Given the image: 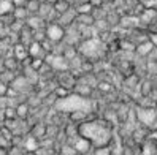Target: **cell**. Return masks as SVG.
Returning <instances> with one entry per match:
<instances>
[{
    "instance_id": "cell-1",
    "label": "cell",
    "mask_w": 157,
    "mask_h": 155,
    "mask_svg": "<svg viewBox=\"0 0 157 155\" xmlns=\"http://www.w3.org/2000/svg\"><path fill=\"white\" fill-rule=\"evenodd\" d=\"M78 135L87 139L92 147L108 146L113 138L111 125L103 119H87L78 125Z\"/></svg>"
},
{
    "instance_id": "cell-2",
    "label": "cell",
    "mask_w": 157,
    "mask_h": 155,
    "mask_svg": "<svg viewBox=\"0 0 157 155\" xmlns=\"http://www.w3.org/2000/svg\"><path fill=\"white\" fill-rule=\"evenodd\" d=\"M136 116L140 124L147 128H152L157 122V111L154 108H136Z\"/></svg>"
},
{
    "instance_id": "cell-3",
    "label": "cell",
    "mask_w": 157,
    "mask_h": 155,
    "mask_svg": "<svg viewBox=\"0 0 157 155\" xmlns=\"http://www.w3.org/2000/svg\"><path fill=\"white\" fill-rule=\"evenodd\" d=\"M44 33L49 41L60 43V41H63V36H65V29L57 22H48L44 27Z\"/></svg>"
},
{
    "instance_id": "cell-4",
    "label": "cell",
    "mask_w": 157,
    "mask_h": 155,
    "mask_svg": "<svg viewBox=\"0 0 157 155\" xmlns=\"http://www.w3.org/2000/svg\"><path fill=\"white\" fill-rule=\"evenodd\" d=\"M67 139H68V144L76 150L78 155H87L92 149H94L92 144L87 139L82 138V136H79V135H73L71 138H67Z\"/></svg>"
},
{
    "instance_id": "cell-5",
    "label": "cell",
    "mask_w": 157,
    "mask_h": 155,
    "mask_svg": "<svg viewBox=\"0 0 157 155\" xmlns=\"http://www.w3.org/2000/svg\"><path fill=\"white\" fill-rule=\"evenodd\" d=\"M154 44L149 41V38H146L143 41H138L135 44V49H133V54H136V56H140V57H147V56H151V54L154 52Z\"/></svg>"
},
{
    "instance_id": "cell-6",
    "label": "cell",
    "mask_w": 157,
    "mask_h": 155,
    "mask_svg": "<svg viewBox=\"0 0 157 155\" xmlns=\"http://www.w3.org/2000/svg\"><path fill=\"white\" fill-rule=\"evenodd\" d=\"M29 29H32V30H41V29H44L46 27V22L44 19H41L40 16H36V14H30L29 17L25 19V22H24Z\"/></svg>"
},
{
    "instance_id": "cell-7",
    "label": "cell",
    "mask_w": 157,
    "mask_h": 155,
    "mask_svg": "<svg viewBox=\"0 0 157 155\" xmlns=\"http://www.w3.org/2000/svg\"><path fill=\"white\" fill-rule=\"evenodd\" d=\"M13 57L17 60V62H24L27 57H29V52H27V46H24V44L22 43H19V41H17V43H14L13 44Z\"/></svg>"
},
{
    "instance_id": "cell-8",
    "label": "cell",
    "mask_w": 157,
    "mask_h": 155,
    "mask_svg": "<svg viewBox=\"0 0 157 155\" xmlns=\"http://www.w3.org/2000/svg\"><path fill=\"white\" fill-rule=\"evenodd\" d=\"M46 124L43 122H36L30 127V136H33V138H36L38 141H41L43 138H46Z\"/></svg>"
},
{
    "instance_id": "cell-9",
    "label": "cell",
    "mask_w": 157,
    "mask_h": 155,
    "mask_svg": "<svg viewBox=\"0 0 157 155\" xmlns=\"http://www.w3.org/2000/svg\"><path fill=\"white\" fill-rule=\"evenodd\" d=\"M21 147L24 149V152H36V150L40 149V141L29 135V136H27V138L22 141Z\"/></svg>"
},
{
    "instance_id": "cell-10",
    "label": "cell",
    "mask_w": 157,
    "mask_h": 155,
    "mask_svg": "<svg viewBox=\"0 0 157 155\" xmlns=\"http://www.w3.org/2000/svg\"><path fill=\"white\" fill-rule=\"evenodd\" d=\"M71 92L73 94H76V95H79V97H82V98H87V97H90V94H92V87L89 86V84H86V83H76L75 84V87L71 89Z\"/></svg>"
},
{
    "instance_id": "cell-11",
    "label": "cell",
    "mask_w": 157,
    "mask_h": 155,
    "mask_svg": "<svg viewBox=\"0 0 157 155\" xmlns=\"http://www.w3.org/2000/svg\"><path fill=\"white\" fill-rule=\"evenodd\" d=\"M94 22H95V19L92 17L90 13H87V14H76V17H75V24L79 25V27H90V25H94Z\"/></svg>"
},
{
    "instance_id": "cell-12",
    "label": "cell",
    "mask_w": 157,
    "mask_h": 155,
    "mask_svg": "<svg viewBox=\"0 0 157 155\" xmlns=\"http://www.w3.org/2000/svg\"><path fill=\"white\" fill-rule=\"evenodd\" d=\"M70 8H71V3L68 2V0H54L52 2V10L57 14H62V13L68 11Z\"/></svg>"
},
{
    "instance_id": "cell-13",
    "label": "cell",
    "mask_w": 157,
    "mask_h": 155,
    "mask_svg": "<svg viewBox=\"0 0 157 155\" xmlns=\"http://www.w3.org/2000/svg\"><path fill=\"white\" fill-rule=\"evenodd\" d=\"M13 17L16 21H22V22H25V19L29 17L30 14H29V11L25 10V6L24 5H21V6H14V10H13Z\"/></svg>"
},
{
    "instance_id": "cell-14",
    "label": "cell",
    "mask_w": 157,
    "mask_h": 155,
    "mask_svg": "<svg viewBox=\"0 0 157 155\" xmlns=\"http://www.w3.org/2000/svg\"><path fill=\"white\" fill-rule=\"evenodd\" d=\"M16 116H17V119H25L27 116H29V111H30V106L29 103H17L16 106Z\"/></svg>"
},
{
    "instance_id": "cell-15",
    "label": "cell",
    "mask_w": 157,
    "mask_h": 155,
    "mask_svg": "<svg viewBox=\"0 0 157 155\" xmlns=\"http://www.w3.org/2000/svg\"><path fill=\"white\" fill-rule=\"evenodd\" d=\"M14 10V3L11 0H0V16L11 14Z\"/></svg>"
},
{
    "instance_id": "cell-16",
    "label": "cell",
    "mask_w": 157,
    "mask_h": 155,
    "mask_svg": "<svg viewBox=\"0 0 157 155\" xmlns=\"http://www.w3.org/2000/svg\"><path fill=\"white\" fill-rule=\"evenodd\" d=\"M155 150H157V147H155V144L151 139H147V141H144L141 144V153L143 155H154Z\"/></svg>"
},
{
    "instance_id": "cell-17",
    "label": "cell",
    "mask_w": 157,
    "mask_h": 155,
    "mask_svg": "<svg viewBox=\"0 0 157 155\" xmlns=\"http://www.w3.org/2000/svg\"><path fill=\"white\" fill-rule=\"evenodd\" d=\"M75 11H76V14H87V13H92V5L87 2H81V3H78L76 6H75Z\"/></svg>"
},
{
    "instance_id": "cell-18",
    "label": "cell",
    "mask_w": 157,
    "mask_h": 155,
    "mask_svg": "<svg viewBox=\"0 0 157 155\" xmlns=\"http://www.w3.org/2000/svg\"><path fill=\"white\" fill-rule=\"evenodd\" d=\"M40 5H41V3H38L36 0H27L24 6H25V10L29 11V14H36V13H38Z\"/></svg>"
},
{
    "instance_id": "cell-19",
    "label": "cell",
    "mask_w": 157,
    "mask_h": 155,
    "mask_svg": "<svg viewBox=\"0 0 157 155\" xmlns=\"http://www.w3.org/2000/svg\"><path fill=\"white\" fill-rule=\"evenodd\" d=\"M3 119H5V120L17 119V116H16V108H14V106H5V109H3Z\"/></svg>"
},
{
    "instance_id": "cell-20",
    "label": "cell",
    "mask_w": 157,
    "mask_h": 155,
    "mask_svg": "<svg viewBox=\"0 0 157 155\" xmlns=\"http://www.w3.org/2000/svg\"><path fill=\"white\" fill-rule=\"evenodd\" d=\"M57 153H59V155H78V153H76V150L73 149L68 142H63V144L60 146V149H59V152H57Z\"/></svg>"
},
{
    "instance_id": "cell-21",
    "label": "cell",
    "mask_w": 157,
    "mask_h": 155,
    "mask_svg": "<svg viewBox=\"0 0 157 155\" xmlns=\"http://www.w3.org/2000/svg\"><path fill=\"white\" fill-rule=\"evenodd\" d=\"M92 155H111V153H109V147H108V146H101V147H94Z\"/></svg>"
},
{
    "instance_id": "cell-22",
    "label": "cell",
    "mask_w": 157,
    "mask_h": 155,
    "mask_svg": "<svg viewBox=\"0 0 157 155\" xmlns=\"http://www.w3.org/2000/svg\"><path fill=\"white\" fill-rule=\"evenodd\" d=\"M6 90H8V84L5 81L0 79V97H5L6 95Z\"/></svg>"
},
{
    "instance_id": "cell-23",
    "label": "cell",
    "mask_w": 157,
    "mask_h": 155,
    "mask_svg": "<svg viewBox=\"0 0 157 155\" xmlns=\"http://www.w3.org/2000/svg\"><path fill=\"white\" fill-rule=\"evenodd\" d=\"M147 38H149V41L154 44V48L157 49V32H152V33H149V36H147Z\"/></svg>"
},
{
    "instance_id": "cell-24",
    "label": "cell",
    "mask_w": 157,
    "mask_h": 155,
    "mask_svg": "<svg viewBox=\"0 0 157 155\" xmlns=\"http://www.w3.org/2000/svg\"><path fill=\"white\" fill-rule=\"evenodd\" d=\"M87 2L92 5V8H97V6H103V0H87Z\"/></svg>"
},
{
    "instance_id": "cell-25",
    "label": "cell",
    "mask_w": 157,
    "mask_h": 155,
    "mask_svg": "<svg viewBox=\"0 0 157 155\" xmlns=\"http://www.w3.org/2000/svg\"><path fill=\"white\" fill-rule=\"evenodd\" d=\"M11 2L14 3V6H21V5H25L27 0H11Z\"/></svg>"
},
{
    "instance_id": "cell-26",
    "label": "cell",
    "mask_w": 157,
    "mask_h": 155,
    "mask_svg": "<svg viewBox=\"0 0 157 155\" xmlns=\"http://www.w3.org/2000/svg\"><path fill=\"white\" fill-rule=\"evenodd\" d=\"M22 155H38L36 152H22Z\"/></svg>"
},
{
    "instance_id": "cell-27",
    "label": "cell",
    "mask_w": 157,
    "mask_h": 155,
    "mask_svg": "<svg viewBox=\"0 0 157 155\" xmlns=\"http://www.w3.org/2000/svg\"><path fill=\"white\" fill-rule=\"evenodd\" d=\"M36 2H38V3H48L49 0H36ZM49 3H51V2H49Z\"/></svg>"
},
{
    "instance_id": "cell-28",
    "label": "cell",
    "mask_w": 157,
    "mask_h": 155,
    "mask_svg": "<svg viewBox=\"0 0 157 155\" xmlns=\"http://www.w3.org/2000/svg\"><path fill=\"white\" fill-rule=\"evenodd\" d=\"M138 2H140V3H146V2H147V0H138Z\"/></svg>"
},
{
    "instance_id": "cell-29",
    "label": "cell",
    "mask_w": 157,
    "mask_h": 155,
    "mask_svg": "<svg viewBox=\"0 0 157 155\" xmlns=\"http://www.w3.org/2000/svg\"><path fill=\"white\" fill-rule=\"evenodd\" d=\"M154 155H157V150H155V153H154Z\"/></svg>"
},
{
    "instance_id": "cell-30",
    "label": "cell",
    "mask_w": 157,
    "mask_h": 155,
    "mask_svg": "<svg viewBox=\"0 0 157 155\" xmlns=\"http://www.w3.org/2000/svg\"><path fill=\"white\" fill-rule=\"evenodd\" d=\"M57 155H59V153H57Z\"/></svg>"
}]
</instances>
